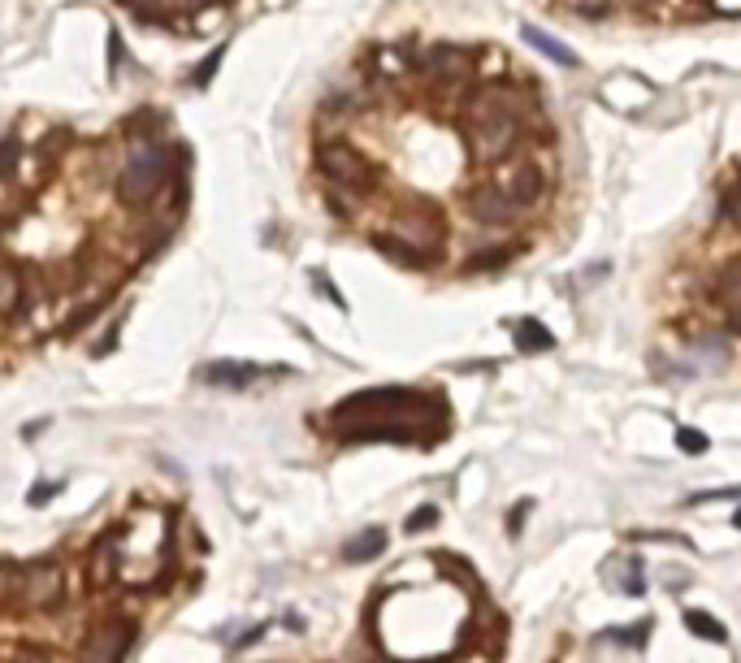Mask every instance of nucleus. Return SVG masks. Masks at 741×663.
Instances as JSON below:
<instances>
[{
    "label": "nucleus",
    "instance_id": "1",
    "mask_svg": "<svg viewBox=\"0 0 741 663\" xmlns=\"http://www.w3.org/2000/svg\"><path fill=\"white\" fill-rule=\"evenodd\" d=\"M421 403H429L421 390H399V386H386V390H360V395L343 399L334 408V425L338 434H360V429H408V434L425 438L416 425L399 421V416H416ZM425 447V442H421Z\"/></svg>",
    "mask_w": 741,
    "mask_h": 663
},
{
    "label": "nucleus",
    "instance_id": "2",
    "mask_svg": "<svg viewBox=\"0 0 741 663\" xmlns=\"http://www.w3.org/2000/svg\"><path fill=\"white\" fill-rule=\"evenodd\" d=\"M169 178H174V152H169L165 143H135L126 165L117 169L113 191L126 208L148 213V208L161 200V191L169 187Z\"/></svg>",
    "mask_w": 741,
    "mask_h": 663
},
{
    "label": "nucleus",
    "instance_id": "3",
    "mask_svg": "<svg viewBox=\"0 0 741 663\" xmlns=\"http://www.w3.org/2000/svg\"><path fill=\"white\" fill-rule=\"evenodd\" d=\"M317 169L334 191L343 195H373L382 187V169L347 139H321L317 143Z\"/></svg>",
    "mask_w": 741,
    "mask_h": 663
},
{
    "label": "nucleus",
    "instance_id": "4",
    "mask_svg": "<svg viewBox=\"0 0 741 663\" xmlns=\"http://www.w3.org/2000/svg\"><path fill=\"white\" fill-rule=\"evenodd\" d=\"M477 57L481 48H464V44H434L425 52H416L412 74L434 91V96H460L468 87V78L477 74Z\"/></svg>",
    "mask_w": 741,
    "mask_h": 663
},
{
    "label": "nucleus",
    "instance_id": "5",
    "mask_svg": "<svg viewBox=\"0 0 741 663\" xmlns=\"http://www.w3.org/2000/svg\"><path fill=\"white\" fill-rule=\"evenodd\" d=\"M399 243H408L412 252H421L425 260H438L442 252V239H447V221H442L438 204L429 200H408L403 208H395V217H390V230Z\"/></svg>",
    "mask_w": 741,
    "mask_h": 663
},
{
    "label": "nucleus",
    "instance_id": "6",
    "mask_svg": "<svg viewBox=\"0 0 741 663\" xmlns=\"http://www.w3.org/2000/svg\"><path fill=\"white\" fill-rule=\"evenodd\" d=\"M464 139H468V156L473 161L503 165L525 143V126L516 117H481V122H464Z\"/></svg>",
    "mask_w": 741,
    "mask_h": 663
},
{
    "label": "nucleus",
    "instance_id": "7",
    "mask_svg": "<svg viewBox=\"0 0 741 663\" xmlns=\"http://www.w3.org/2000/svg\"><path fill=\"white\" fill-rule=\"evenodd\" d=\"M65 598V568L57 559L18 564V607L22 611H57Z\"/></svg>",
    "mask_w": 741,
    "mask_h": 663
},
{
    "label": "nucleus",
    "instance_id": "8",
    "mask_svg": "<svg viewBox=\"0 0 741 663\" xmlns=\"http://www.w3.org/2000/svg\"><path fill=\"white\" fill-rule=\"evenodd\" d=\"M135 637H139L135 620H130V616H109V620H100L96 629L83 637L74 663H122L130 655V646H135Z\"/></svg>",
    "mask_w": 741,
    "mask_h": 663
},
{
    "label": "nucleus",
    "instance_id": "9",
    "mask_svg": "<svg viewBox=\"0 0 741 663\" xmlns=\"http://www.w3.org/2000/svg\"><path fill=\"white\" fill-rule=\"evenodd\" d=\"M490 182L507 191V200H512L520 213L533 208V204H542V195H546V174H542L538 156H512V161L499 165V174H494Z\"/></svg>",
    "mask_w": 741,
    "mask_h": 663
},
{
    "label": "nucleus",
    "instance_id": "10",
    "mask_svg": "<svg viewBox=\"0 0 741 663\" xmlns=\"http://www.w3.org/2000/svg\"><path fill=\"white\" fill-rule=\"evenodd\" d=\"M464 213L477 221V226H516L520 221V208L507 200L503 187H494V182H481L464 195Z\"/></svg>",
    "mask_w": 741,
    "mask_h": 663
},
{
    "label": "nucleus",
    "instance_id": "11",
    "mask_svg": "<svg viewBox=\"0 0 741 663\" xmlns=\"http://www.w3.org/2000/svg\"><path fill=\"white\" fill-rule=\"evenodd\" d=\"M412 61L416 52L399 48V44H386V48H373L364 70L373 74V83H399V78H412Z\"/></svg>",
    "mask_w": 741,
    "mask_h": 663
},
{
    "label": "nucleus",
    "instance_id": "12",
    "mask_svg": "<svg viewBox=\"0 0 741 663\" xmlns=\"http://www.w3.org/2000/svg\"><path fill=\"white\" fill-rule=\"evenodd\" d=\"M117 542H122V529H109L96 546H91L87 577H91V585H96V590H100V585H109L113 572H117V555H122V546H117Z\"/></svg>",
    "mask_w": 741,
    "mask_h": 663
},
{
    "label": "nucleus",
    "instance_id": "13",
    "mask_svg": "<svg viewBox=\"0 0 741 663\" xmlns=\"http://www.w3.org/2000/svg\"><path fill=\"white\" fill-rule=\"evenodd\" d=\"M204 382L208 386H252L260 373H269V369H256V364H234V360H217V364H204Z\"/></svg>",
    "mask_w": 741,
    "mask_h": 663
},
{
    "label": "nucleus",
    "instance_id": "14",
    "mask_svg": "<svg viewBox=\"0 0 741 663\" xmlns=\"http://www.w3.org/2000/svg\"><path fill=\"white\" fill-rule=\"evenodd\" d=\"M373 247H377V252H382L386 260H395V265H403V269H429V265H434V260H425L421 252H412L408 243H399L395 234H386V230H377V234H373Z\"/></svg>",
    "mask_w": 741,
    "mask_h": 663
},
{
    "label": "nucleus",
    "instance_id": "15",
    "mask_svg": "<svg viewBox=\"0 0 741 663\" xmlns=\"http://www.w3.org/2000/svg\"><path fill=\"white\" fill-rule=\"evenodd\" d=\"M715 299L728 308V312H741V260H728V265H720V273H715L711 282Z\"/></svg>",
    "mask_w": 741,
    "mask_h": 663
},
{
    "label": "nucleus",
    "instance_id": "16",
    "mask_svg": "<svg viewBox=\"0 0 741 663\" xmlns=\"http://www.w3.org/2000/svg\"><path fill=\"white\" fill-rule=\"evenodd\" d=\"M386 551V529H364V533H356L347 546H343V559L347 564H369V559H377Z\"/></svg>",
    "mask_w": 741,
    "mask_h": 663
},
{
    "label": "nucleus",
    "instance_id": "17",
    "mask_svg": "<svg viewBox=\"0 0 741 663\" xmlns=\"http://www.w3.org/2000/svg\"><path fill=\"white\" fill-rule=\"evenodd\" d=\"M525 39L533 48L542 52V57H551L555 65H577V52H572L568 44H559L555 35H546V31H538V26H525Z\"/></svg>",
    "mask_w": 741,
    "mask_h": 663
},
{
    "label": "nucleus",
    "instance_id": "18",
    "mask_svg": "<svg viewBox=\"0 0 741 663\" xmlns=\"http://www.w3.org/2000/svg\"><path fill=\"white\" fill-rule=\"evenodd\" d=\"M516 347H520V351H551L555 338H551V330H546V325H538V321H516Z\"/></svg>",
    "mask_w": 741,
    "mask_h": 663
},
{
    "label": "nucleus",
    "instance_id": "19",
    "mask_svg": "<svg viewBox=\"0 0 741 663\" xmlns=\"http://www.w3.org/2000/svg\"><path fill=\"white\" fill-rule=\"evenodd\" d=\"M516 256V247H490V252H477L464 260V273H486V269H503L507 260Z\"/></svg>",
    "mask_w": 741,
    "mask_h": 663
},
{
    "label": "nucleus",
    "instance_id": "20",
    "mask_svg": "<svg viewBox=\"0 0 741 663\" xmlns=\"http://www.w3.org/2000/svg\"><path fill=\"white\" fill-rule=\"evenodd\" d=\"M685 624H689V633L694 637H707V642H724V624L720 620H711L707 611H685Z\"/></svg>",
    "mask_w": 741,
    "mask_h": 663
},
{
    "label": "nucleus",
    "instance_id": "21",
    "mask_svg": "<svg viewBox=\"0 0 741 663\" xmlns=\"http://www.w3.org/2000/svg\"><path fill=\"white\" fill-rule=\"evenodd\" d=\"M5 607H18V564L0 559V611Z\"/></svg>",
    "mask_w": 741,
    "mask_h": 663
},
{
    "label": "nucleus",
    "instance_id": "22",
    "mask_svg": "<svg viewBox=\"0 0 741 663\" xmlns=\"http://www.w3.org/2000/svg\"><path fill=\"white\" fill-rule=\"evenodd\" d=\"M100 312H104V295H96V299H87V304H83V308H78V312H74V317H65V325H61V334H78V330H83V325H87V321H96V317H100Z\"/></svg>",
    "mask_w": 741,
    "mask_h": 663
},
{
    "label": "nucleus",
    "instance_id": "23",
    "mask_svg": "<svg viewBox=\"0 0 741 663\" xmlns=\"http://www.w3.org/2000/svg\"><path fill=\"white\" fill-rule=\"evenodd\" d=\"M18 165H22V148H18V139L9 135L5 143H0V187H5V182L18 174Z\"/></svg>",
    "mask_w": 741,
    "mask_h": 663
},
{
    "label": "nucleus",
    "instance_id": "24",
    "mask_svg": "<svg viewBox=\"0 0 741 663\" xmlns=\"http://www.w3.org/2000/svg\"><path fill=\"white\" fill-rule=\"evenodd\" d=\"M676 447H681L685 455H702L711 447V438L698 434V429H689V425H681V429H676Z\"/></svg>",
    "mask_w": 741,
    "mask_h": 663
},
{
    "label": "nucleus",
    "instance_id": "25",
    "mask_svg": "<svg viewBox=\"0 0 741 663\" xmlns=\"http://www.w3.org/2000/svg\"><path fill=\"white\" fill-rule=\"evenodd\" d=\"M438 525V507H416V512L408 516V533H425Z\"/></svg>",
    "mask_w": 741,
    "mask_h": 663
},
{
    "label": "nucleus",
    "instance_id": "26",
    "mask_svg": "<svg viewBox=\"0 0 741 663\" xmlns=\"http://www.w3.org/2000/svg\"><path fill=\"white\" fill-rule=\"evenodd\" d=\"M724 213H728V221H733V226L741 230V182H737V187L724 195Z\"/></svg>",
    "mask_w": 741,
    "mask_h": 663
},
{
    "label": "nucleus",
    "instance_id": "27",
    "mask_svg": "<svg viewBox=\"0 0 741 663\" xmlns=\"http://www.w3.org/2000/svg\"><path fill=\"white\" fill-rule=\"evenodd\" d=\"M325 208H330L338 221H351V204H343V191H330V195H325Z\"/></svg>",
    "mask_w": 741,
    "mask_h": 663
},
{
    "label": "nucleus",
    "instance_id": "28",
    "mask_svg": "<svg viewBox=\"0 0 741 663\" xmlns=\"http://www.w3.org/2000/svg\"><path fill=\"white\" fill-rule=\"evenodd\" d=\"M217 57H221V48L213 52V57H208L204 65H200V70H195V87H204L208 83V78H213V70H217Z\"/></svg>",
    "mask_w": 741,
    "mask_h": 663
},
{
    "label": "nucleus",
    "instance_id": "29",
    "mask_svg": "<svg viewBox=\"0 0 741 663\" xmlns=\"http://www.w3.org/2000/svg\"><path fill=\"white\" fill-rule=\"evenodd\" d=\"M525 516H529V499L512 507V520H507V529H512V533H520V525H525Z\"/></svg>",
    "mask_w": 741,
    "mask_h": 663
},
{
    "label": "nucleus",
    "instance_id": "30",
    "mask_svg": "<svg viewBox=\"0 0 741 663\" xmlns=\"http://www.w3.org/2000/svg\"><path fill=\"white\" fill-rule=\"evenodd\" d=\"M715 13H728V18H741V0H711Z\"/></svg>",
    "mask_w": 741,
    "mask_h": 663
},
{
    "label": "nucleus",
    "instance_id": "31",
    "mask_svg": "<svg viewBox=\"0 0 741 663\" xmlns=\"http://www.w3.org/2000/svg\"><path fill=\"white\" fill-rule=\"evenodd\" d=\"M57 490H61V486H35L31 494H26V499H31V503H48V499H52V494H57Z\"/></svg>",
    "mask_w": 741,
    "mask_h": 663
},
{
    "label": "nucleus",
    "instance_id": "32",
    "mask_svg": "<svg viewBox=\"0 0 741 663\" xmlns=\"http://www.w3.org/2000/svg\"><path fill=\"white\" fill-rule=\"evenodd\" d=\"M9 663H48L44 655H35V650H26V655H18V659H9Z\"/></svg>",
    "mask_w": 741,
    "mask_h": 663
},
{
    "label": "nucleus",
    "instance_id": "33",
    "mask_svg": "<svg viewBox=\"0 0 741 663\" xmlns=\"http://www.w3.org/2000/svg\"><path fill=\"white\" fill-rule=\"evenodd\" d=\"M728 325H733V334H741V312H733V317H728Z\"/></svg>",
    "mask_w": 741,
    "mask_h": 663
},
{
    "label": "nucleus",
    "instance_id": "34",
    "mask_svg": "<svg viewBox=\"0 0 741 663\" xmlns=\"http://www.w3.org/2000/svg\"><path fill=\"white\" fill-rule=\"evenodd\" d=\"M611 5H616V0H611ZM620 5H642V0H620Z\"/></svg>",
    "mask_w": 741,
    "mask_h": 663
},
{
    "label": "nucleus",
    "instance_id": "35",
    "mask_svg": "<svg viewBox=\"0 0 741 663\" xmlns=\"http://www.w3.org/2000/svg\"><path fill=\"white\" fill-rule=\"evenodd\" d=\"M733 525H737V529H741V512H737V516H733Z\"/></svg>",
    "mask_w": 741,
    "mask_h": 663
}]
</instances>
